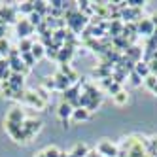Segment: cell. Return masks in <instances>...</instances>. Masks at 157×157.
Instances as JSON below:
<instances>
[{"label": "cell", "mask_w": 157, "mask_h": 157, "mask_svg": "<svg viewBox=\"0 0 157 157\" xmlns=\"http://www.w3.org/2000/svg\"><path fill=\"white\" fill-rule=\"evenodd\" d=\"M17 10L21 13H34V2H23L21 6H17Z\"/></svg>", "instance_id": "cell-25"}, {"label": "cell", "mask_w": 157, "mask_h": 157, "mask_svg": "<svg viewBox=\"0 0 157 157\" xmlns=\"http://www.w3.org/2000/svg\"><path fill=\"white\" fill-rule=\"evenodd\" d=\"M83 93L89 95V98H91V100H100V98H102V97H100V91H98L95 85H91V83H85L83 85Z\"/></svg>", "instance_id": "cell-16"}, {"label": "cell", "mask_w": 157, "mask_h": 157, "mask_svg": "<svg viewBox=\"0 0 157 157\" xmlns=\"http://www.w3.org/2000/svg\"><path fill=\"white\" fill-rule=\"evenodd\" d=\"M144 83H146V87H148L151 93L157 95V76H151V74H150V76L144 80Z\"/></svg>", "instance_id": "cell-21"}, {"label": "cell", "mask_w": 157, "mask_h": 157, "mask_svg": "<svg viewBox=\"0 0 157 157\" xmlns=\"http://www.w3.org/2000/svg\"><path fill=\"white\" fill-rule=\"evenodd\" d=\"M142 53H144V49H142V48H138V46H131V48L125 51V55H127V57H129L134 64L142 61Z\"/></svg>", "instance_id": "cell-11"}, {"label": "cell", "mask_w": 157, "mask_h": 157, "mask_svg": "<svg viewBox=\"0 0 157 157\" xmlns=\"http://www.w3.org/2000/svg\"><path fill=\"white\" fill-rule=\"evenodd\" d=\"M10 49H12V48H10L8 40H6V38H2V40H0V57H2V59H8Z\"/></svg>", "instance_id": "cell-26"}, {"label": "cell", "mask_w": 157, "mask_h": 157, "mask_svg": "<svg viewBox=\"0 0 157 157\" xmlns=\"http://www.w3.org/2000/svg\"><path fill=\"white\" fill-rule=\"evenodd\" d=\"M78 102H80V108H87V106H89V102H91V98H89V95L82 93V95H80V98H78Z\"/></svg>", "instance_id": "cell-30"}, {"label": "cell", "mask_w": 157, "mask_h": 157, "mask_svg": "<svg viewBox=\"0 0 157 157\" xmlns=\"http://www.w3.org/2000/svg\"><path fill=\"white\" fill-rule=\"evenodd\" d=\"M6 38V25H0V40Z\"/></svg>", "instance_id": "cell-36"}, {"label": "cell", "mask_w": 157, "mask_h": 157, "mask_svg": "<svg viewBox=\"0 0 157 157\" xmlns=\"http://www.w3.org/2000/svg\"><path fill=\"white\" fill-rule=\"evenodd\" d=\"M34 157H46V155H44V151H40V153H36Z\"/></svg>", "instance_id": "cell-39"}, {"label": "cell", "mask_w": 157, "mask_h": 157, "mask_svg": "<svg viewBox=\"0 0 157 157\" xmlns=\"http://www.w3.org/2000/svg\"><path fill=\"white\" fill-rule=\"evenodd\" d=\"M97 151L102 155V157H117V153H119L117 146L112 144V142H108V140H102V142H100L98 148H97Z\"/></svg>", "instance_id": "cell-4"}, {"label": "cell", "mask_w": 157, "mask_h": 157, "mask_svg": "<svg viewBox=\"0 0 157 157\" xmlns=\"http://www.w3.org/2000/svg\"><path fill=\"white\" fill-rule=\"evenodd\" d=\"M15 29H17V36H19V40H25V38H29L32 32H34V27L29 23V19H21V21H17V23H15Z\"/></svg>", "instance_id": "cell-5"}, {"label": "cell", "mask_w": 157, "mask_h": 157, "mask_svg": "<svg viewBox=\"0 0 157 157\" xmlns=\"http://www.w3.org/2000/svg\"><path fill=\"white\" fill-rule=\"evenodd\" d=\"M72 155H76V157H87L89 155V148L85 144H76V148L70 151Z\"/></svg>", "instance_id": "cell-19"}, {"label": "cell", "mask_w": 157, "mask_h": 157, "mask_svg": "<svg viewBox=\"0 0 157 157\" xmlns=\"http://www.w3.org/2000/svg\"><path fill=\"white\" fill-rule=\"evenodd\" d=\"M134 72H136L142 80H146L151 72H150V66H148V63H144V61H140V63H136L134 64Z\"/></svg>", "instance_id": "cell-15"}, {"label": "cell", "mask_w": 157, "mask_h": 157, "mask_svg": "<svg viewBox=\"0 0 157 157\" xmlns=\"http://www.w3.org/2000/svg\"><path fill=\"white\" fill-rule=\"evenodd\" d=\"M57 114H59L61 119L68 121V117H72V114H74V108H72L68 102H61V106H59V110H57Z\"/></svg>", "instance_id": "cell-14"}, {"label": "cell", "mask_w": 157, "mask_h": 157, "mask_svg": "<svg viewBox=\"0 0 157 157\" xmlns=\"http://www.w3.org/2000/svg\"><path fill=\"white\" fill-rule=\"evenodd\" d=\"M44 85H46L48 89H57V83H55V78H48Z\"/></svg>", "instance_id": "cell-33"}, {"label": "cell", "mask_w": 157, "mask_h": 157, "mask_svg": "<svg viewBox=\"0 0 157 157\" xmlns=\"http://www.w3.org/2000/svg\"><path fill=\"white\" fill-rule=\"evenodd\" d=\"M129 78H131V83H132V85H140V83H142V78H140L136 72H134V70L129 74Z\"/></svg>", "instance_id": "cell-32"}, {"label": "cell", "mask_w": 157, "mask_h": 157, "mask_svg": "<svg viewBox=\"0 0 157 157\" xmlns=\"http://www.w3.org/2000/svg\"><path fill=\"white\" fill-rule=\"evenodd\" d=\"M59 157H68V153H66V151H61V153H59Z\"/></svg>", "instance_id": "cell-38"}, {"label": "cell", "mask_w": 157, "mask_h": 157, "mask_svg": "<svg viewBox=\"0 0 157 157\" xmlns=\"http://www.w3.org/2000/svg\"><path fill=\"white\" fill-rule=\"evenodd\" d=\"M76 46H78V44H70V42H66L64 46L61 48V51H59V57H57L59 64H68V63H70L72 55H74V49H76Z\"/></svg>", "instance_id": "cell-3"}, {"label": "cell", "mask_w": 157, "mask_h": 157, "mask_svg": "<svg viewBox=\"0 0 157 157\" xmlns=\"http://www.w3.org/2000/svg\"><path fill=\"white\" fill-rule=\"evenodd\" d=\"M42 21H44V17H42L40 13H36V12H34V13H30V15H29V23H30L32 27H34V29H36V27H38V25L42 23Z\"/></svg>", "instance_id": "cell-28"}, {"label": "cell", "mask_w": 157, "mask_h": 157, "mask_svg": "<svg viewBox=\"0 0 157 157\" xmlns=\"http://www.w3.org/2000/svg\"><path fill=\"white\" fill-rule=\"evenodd\" d=\"M21 127H23V131H25V134H27V140H30V138L40 131L42 121H36V119H25Z\"/></svg>", "instance_id": "cell-6"}, {"label": "cell", "mask_w": 157, "mask_h": 157, "mask_svg": "<svg viewBox=\"0 0 157 157\" xmlns=\"http://www.w3.org/2000/svg\"><path fill=\"white\" fill-rule=\"evenodd\" d=\"M98 104H100V100H91V102H89V106H87L85 110L89 112V114H91V112H93V110H95V108H97Z\"/></svg>", "instance_id": "cell-34"}, {"label": "cell", "mask_w": 157, "mask_h": 157, "mask_svg": "<svg viewBox=\"0 0 157 157\" xmlns=\"http://www.w3.org/2000/svg\"><path fill=\"white\" fill-rule=\"evenodd\" d=\"M21 125H23V123H21ZM21 125L6 121V131L10 132V136H12L15 142H27V134H25V131H23V127H21Z\"/></svg>", "instance_id": "cell-2"}, {"label": "cell", "mask_w": 157, "mask_h": 157, "mask_svg": "<svg viewBox=\"0 0 157 157\" xmlns=\"http://www.w3.org/2000/svg\"><path fill=\"white\" fill-rule=\"evenodd\" d=\"M21 61L25 63V66H27V68H30V66L36 63V59L32 57V53H21Z\"/></svg>", "instance_id": "cell-27"}, {"label": "cell", "mask_w": 157, "mask_h": 157, "mask_svg": "<svg viewBox=\"0 0 157 157\" xmlns=\"http://www.w3.org/2000/svg\"><path fill=\"white\" fill-rule=\"evenodd\" d=\"M36 95H38V97H40V98L44 100V102H48V98H49V95H48L46 91H44V89H38V93H36Z\"/></svg>", "instance_id": "cell-35"}, {"label": "cell", "mask_w": 157, "mask_h": 157, "mask_svg": "<svg viewBox=\"0 0 157 157\" xmlns=\"http://www.w3.org/2000/svg\"><path fill=\"white\" fill-rule=\"evenodd\" d=\"M6 121H10V123H17V125H21V123L25 121V114H23V110H21V108H12V112L8 114Z\"/></svg>", "instance_id": "cell-10"}, {"label": "cell", "mask_w": 157, "mask_h": 157, "mask_svg": "<svg viewBox=\"0 0 157 157\" xmlns=\"http://www.w3.org/2000/svg\"><path fill=\"white\" fill-rule=\"evenodd\" d=\"M19 12L17 8L13 6H0V17H2V21L8 25V23H15V13Z\"/></svg>", "instance_id": "cell-7"}, {"label": "cell", "mask_w": 157, "mask_h": 157, "mask_svg": "<svg viewBox=\"0 0 157 157\" xmlns=\"http://www.w3.org/2000/svg\"><path fill=\"white\" fill-rule=\"evenodd\" d=\"M151 23H153V27L157 29V13H153V15H151Z\"/></svg>", "instance_id": "cell-37"}, {"label": "cell", "mask_w": 157, "mask_h": 157, "mask_svg": "<svg viewBox=\"0 0 157 157\" xmlns=\"http://www.w3.org/2000/svg\"><path fill=\"white\" fill-rule=\"evenodd\" d=\"M102 83V87L106 89V91L110 93V95H117L119 91H121V87H119V83H116L114 80H112V78H106V80H102L100 82Z\"/></svg>", "instance_id": "cell-13"}, {"label": "cell", "mask_w": 157, "mask_h": 157, "mask_svg": "<svg viewBox=\"0 0 157 157\" xmlns=\"http://www.w3.org/2000/svg\"><path fill=\"white\" fill-rule=\"evenodd\" d=\"M136 27H138V34H144V36H148V38L153 34V30H155L151 19H140L138 23H136Z\"/></svg>", "instance_id": "cell-8"}, {"label": "cell", "mask_w": 157, "mask_h": 157, "mask_svg": "<svg viewBox=\"0 0 157 157\" xmlns=\"http://www.w3.org/2000/svg\"><path fill=\"white\" fill-rule=\"evenodd\" d=\"M59 153H61V150L53 148V146H51V148H48L46 151H44V155H46V157H59Z\"/></svg>", "instance_id": "cell-31"}, {"label": "cell", "mask_w": 157, "mask_h": 157, "mask_svg": "<svg viewBox=\"0 0 157 157\" xmlns=\"http://www.w3.org/2000/svg\"><path fill=\"white\" fill-rule=\"evenodd\" d=\"M59 51H61V48H57L55 44H51V46H48V48H46V57H48V59H55V61H57Z\"/></svg>", "instance_id": "cell-23"}, {"label": "cell", "mask_w": 157, "mask_h": 157, "mask_svg": "<svg viewBox=\"0 0 157 157\" xmlns=\"http://www.w3.org/2000/svg\"><path fill=\"white\" fill-rule=\"evenodd\" d=\"M23 83H25L23 74H12V78H10V85H12L13 89H23Z\"/></svg>", "instance_id": "cell-17"}, {"label": "cell", "mask_w": 157, "mask_h": 157, "mask_svg": "<svg viewBox=\"0 0 157 157\" xmlns=\"http://www.w3.org/2000/svg\"><path fill=\"white\" fill-rule=\"evenodd\" d=\"M30 53H32V57H34V59L38 61V59H42L44 55H46V48H44L42 44H34V46H32V51H30Z\"/></svg>", "instance_id": "cell-22"}, {"label": "cell", "mask_w": 157, "mask_h": 157, "mask_svg": "<svg viewBox=\"0 0 157 157\" xmlns=\"http://www.w3.org/2000/svg\"><path fill=\"white\" fill-rule=\"evenodd\" d=\"M55 83H57V89H59V91H66V89H70L72 87V83H70V80H68V78H66L64 74H61V72H57V74H55Z\"/></svg>", "instance_id": "cell-12"}, {"label": "cell", "mask_w": 157, "mask_h": 157, "mask_svg": "<svg viewBox=\"0 0 157 157\" xmlns=\"http://www.w3.org/2000/svg\"><path fill=\"white\" fill-rule=\"evenodd\" d=\"M25 102L30 104V106H34V108H38V110H42L44 106H46V102L36 95V91H27L25 93Z\"/></svg>", "instance_id": "cell-9"}, {"label": "cell", "mask_w": 157, "mask_h": 157, "mask_svg": "<svg viewBox=\"0 0 157 157\" xmlns=\"http://www.w3.org/2000/svg\"><path fill=\"white\" fill-rule=\"evenodd\" d=\"M72 117H74V121H83V119L89 117V112H87L85 108H78V110H74Z\"/></svg>", "instance_id": "cell-24"}, {"label": "cell", "mask_w": 157, "mask_h": 157, "mask_svg": "<svg viewBox=\"0 0 157 157\" xmlns=\"http://www.w3.org/2000/svg\"><path fill=\"white\" fill-rule=\"evenodd\" d=\"M32 46H34V42L29 40V38H25V40H19L17 49H19V53H30L32 51Z\"/></svg>", "instance_id": "cell-18"}, {"label": "cell", "mask_w": 157, "mask_h": 157, "mask_svg": "<svg viewBox=\"0 0 157 157\" xmlns=\"http://www.w3.org/2000/svg\"><path fill=\"white\" fill-rule=\"evenodd\" d=\"M114 100H116V104H125L127 102V93L125 91H119L117 95H114Z\"/></svg>", "instance_id": "cell-29"}, {"label": "cell", "mask_w": 157, "mask_h": 157, "mask_svg": "<svg viewBox=\"0 0 157 157\" xmlns=\"http://www.w3.org/2000/svg\"><path fill=\"white\" fill-rule=\"evenodd\" d=\"M87 25H89V17L80 13V12H76L68 21H66V27H68V30L74 32V34H80L83 29H87Z\"/></svg>", "instance_id": "cell-1"}, {"label": "cell", "mask_w": 157, "mask_h": 157, "mask_svg": "<svg viewBox=\"0 0 157 157\" xmlns=\"http://www.w3.org/2000/svg\"><path fill=\"white\" fill-rule=\"evenodd\" d=\"M34 12L40 13L44 19H46V17H48V2H42V0L34 2Z\"/></svg>", "instance_id": "cell-20"}]
</instances>
